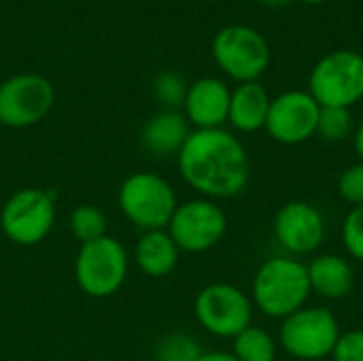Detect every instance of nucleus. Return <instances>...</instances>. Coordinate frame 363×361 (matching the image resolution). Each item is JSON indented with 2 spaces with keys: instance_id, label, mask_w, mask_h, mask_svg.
Segmentation results:
<instances>
[{
  "instance_id": "nucleus-20",
  "label": "nucleus",
  "mask_w": 363,
  "mask_h": 361,
  "mask_svg": "<svg viewBox=\"0 0 363 361\" xmlns=\"http://www.w3.org/2000/svg\"><path fill=\"white\" fill-rule=\"evenodd\" d=\"M106 215L94 204H81L70 215V232L83 245L106 236Z\"/></svg>"
},
{
  "instance_id": "nucleus-30",
  "label": "nucleus",
  "mask_w": 363,
  "mask_h": 361,
  "mask_svg": "<svg viewBox=\"0 0 363 361\" xmlns=\"http://www.w3.org/2000/svg\"><path fill=\"white\" fill-rule=\"evenodd\" d=\"M300 2H304V4H321L325 0H300Z\"/></svg>"
},
{
  "instance_id": "nucleus-12",
  "label": "nucleus",
  "mask_w": 363,
  "mask_h": 361,
  "mask_svg": "<svg viewBox=\"0 0 363 361\" xmlns=\"http://www.w3.org/2000/svg\"><path fill=\"white\" fill-rule=\"evenodd\" d=\"M272 234L277 245L289 257H304L319 251L325 240L328 226L323 213L304 200H291L283 204L272 221Z\"/></svg>"
},
{
  "instance_id": "nucleus-26",
  "label": "nucleus",
  "mask_w": 363,
  "mask_h": 361,
  "mask_svg": "<svg viewBox=\"0 0 363 361\" xmlns=\"http://www.w3.org/2000/svg\"><path fill=\"white\" fill-rule=\"evenodd\" d=\"M334 361H363V330H349L342 332L336 349L332 353Z\"/></svg>"
},
{
  "instance_id": "nucleus-16",
  "label": "nucleus",
  "mask_w": 363,
  "mask_h": 361,
  "mask_svg": "<svg viewBox=\"0 0 363 361\" xmlns=\"http://www.w3.org/2000/svg\"><path fill=\"white\" fill-rule=\"evenodd\" d=\"M306 268L313 294L328 300H342L353 291L355 272L347 257L336 253H321L315 255Z\"/></svg>"
},
{
  "instance_id": "nucleus-25",
  "label": "nucleus",
  "mask_w": 363,
  "mask_h": 361,
  "mask_svg": "<svg viewBox=\"0 0 363 361\" xmlns=\"http://www.w3.org/2000/svg\"><path fill=\"white\" fill-rule=\"evenodd\" d=\"M338 194L351 206H363V162L347 166L338 177Z\"/></svg>"
},
{
  "instance_id": "nucleus-23",
  "label": "nucleus",
  "mask_w": 363,
  "mask_h": 361,
  "mask_svg": "<svg viewBox=\"0 0 363 361\" xmlns=\"http://www.w3.org/2000/svg\"><path fill=\"white\" fill-rule=\"evenodd\" d=\"M187 87L189 85L185 83V79L179 72H172V70H166V72L157 74V79L153 83L155 98L164 106H168V111H174L177 106H181L185 102Z\"/></svg>"
},
{
  "instance_id": "nucleus-17",
  "label": "nucleus",
  "mask_w": 363,
  "mask_h": 361,
  "mask_svg": "<svg viewBox=\"0 0 363 361\" xmlns=\"http://www.w3.org/2000/svg\"><path fill=\"white\" fill-rule=\"evenodd\" d=\"M189 134L191 128L185 115L177 111H162L145 123L140 140L149 153L157 157H168L179 155Z\"/></svg>"
},
{
  "instance_id": "nucleus-7",
  "label": "nucleus",
  "mask_w": 363,
  "mask_h": 361,
  "mask_svg": "<svg viewBox=\"0 0 363 361\" xmlns=\"http://www.w3.org/2000/svg\"><path fill=\"white\" fill-rule=\"evenodd\" d=\"M213 57L217 66L236 83L259 81L270 66V45L255 28L232 23L213 38Z\"/></svg>"
},
{
  "instance_id": "nucleus-28",
  "label": "nucleus",
  "mask_w": 363,
  "mask_h": 361,
  "mask_svg": "<svg viewBox=\"0 0 363 361\" xmlns=\"http://www.w3.org/2000/svg\"><path fill=\"white\" fill-rule=\"evenodd\" d=\"M353 147L355 153L359 157V162H363V117L355 123V132H353Z\"/></svg>"
},
{
  "instance_id": "nucleus-5",
  "label": "nucleus",
  "mask_w": 363,
  "mask_h": 361,
  "mask_svg": "<svg viewBox=\"0 0 363 361\" xmlns=\"http://www.w3.org/2000/svg\"><path fill=\"white\" fill-rule=\"evenodd\" d=\"M130 260L119 240L102 236L79 247L74 260V281L89 298L115 296L128 279Z\"/></svg>"
},
{
  "instance_id": "nucleus-9",
  "label": "nucleus",
  "mask_w": 363,
  "mask_h": 361,
  "mask_svg": "<svg viewBox=\"0 0 363 361\" xmlns=\"http://www.w3.org/2000/svg\"><path fill=\"white\" fill-rule=\"evenodd\" d=\"M55 221V202L49 191L23 187L15 191L0 211L2 234L19 245L34 247L45 240Z\"/></svg>"
},
{
  "instance_id": "nucleus-29",
  "label": "nucleus",
  "mask_w": 363,
  "mask_h": 361,
  "mask_svg": "<svg viewBox=\"0 0 363 361\" xmlns=\"http://www.w3.org/2000/svg\"><path fill=\"white\" fill-rule=\"evenodd\" d=\"M257 2H262V4H266V6H272V9H279V6L289 4L291 0H257Z\"/></svg>"
},
{
  "instance_id": "nucleus-8",
  "label": "nucleus",
  "mask_w": 363,
  "mask_h": 361,
  "mask_svg": "<svg viewBox=\"0 0 363 361\" xmlns=\"http://www.w3.org/2000/svg\"><path fill=\"white\" fill-rule=\"evenodd\" d=\"M253 302L236 285L211 283L202 287L194 300L196 321L204 332L217 338H236L253 326Z\"/></svg>"
},
{
  "instance_id": "nucleus-2",
  "label": "nucleus",
  "mask_w": 363,
  "mask_h": 361,
  "mask_svg": "<svg viewBox=\"0 0 363 361\" xmlns=\"http://www.w3.org/2000/svg\"><path fill=\"white\" fill-rule=\"evenodd\" d=\"M311 294L313 289L306 264L289 255L266 260L257 268L251 285L253 306L266 317L281 321L306 306Z\"/></svg>"
},
{
  "instance_id": "nucleus-24",
  "label": "nucleus",
  "mask_w": 363,
  "mask_h": 361,
  "mask_svg": "<svg viewBox=\"0 0 363 361\" xmlns=\"http://www.w3.org/2000/svg\"><path fill=\"white\" fill-rule=\"evenodd\" d=\"M340 240L349 257L363 262V206H355L347 213L340 228Z\"/></svg>"
},
{
  "instance_id": "nucleus-3",
  "label": "nucleus",
  "mask_w": 363,
  "mask_h": 361,
  "mask_svg": "<svg viewBox=\"0 0 363 361\" xmlns=\"http://www.w3.org/2000/svg\"><path fill=\"white\" fill-rule=\"evenodd\" d=\"M117 200L125 219L143 232L166 230L179 206L172 185L155 172H134L125 177Z\"/></svg>"
},
{
  "instance_id": "nucleus-1",
  "label": "nucleus",
  "mask_w": 363,
  "mask_h": 361,
  "mask_svg": "<svg viewBox=\"0 0 363 361\" xmlns=\"http://www.w3.org/2000/svg\"><path fill=\"white\" fill-rule=\"evenodd\" d=\"M183 181L208 200H228L249 185L251 162L245 145L225 128L191 130L177 155Z\"/></svg>"
},
{
  "instance_id": "nucleus-22",
  "label": "nucleus",
  "mask_w": 363,
  "mask_h": 361,
  "mask_svg": "<svg viewBox=\"0 0 363 361\" xmlns=\"http://www.w3.org/2000/svg\"><path fill=\"white\" fill-rule=\"evenodd\" d=\"M200 343L185 332H170L160 338L155 347V361H198L202 357Z\"/></svg>"
},
{
  "instance_id": "nucleus-18",
  "label": "nucleus",
  "mask_w": 363,
  "mask_h": 361,
  "mask_svg": "<svg viewBox=\"0 0 363 361\" xmlns=\"http://www.w3.org/2000/svg\"><path fill=\"white\" fill-rule=\"evenodd\" d=\"M181 249L170 238L168 230H149L143 232L134 247L136 266L143 274L151 279L168 277L179 264Z\"/></svg>"
},
{
  "instance_id": "nucleus-27",
  "label": "nucleus",
  "mask_w": 363,
  "mask_h": 361,
  "mask_svg": "<svg viewBox=\"0 0 363 361\" xmlns=\"http://www.w3.org/2000/svg\"><path fill=\"white\" fill-rule=\"evenodd\" d=\"M198 361H238L232 351H204Z\"/></svg>"
},
{
  "instance_id": "nucleus-19",
  "label": "nucleus",
  "mask_w": 363,
  "mask_h": 361,
  "mask_svg": "<svg viewBox=\"0 0 363 361\" xmlns=\"http://www.w3.org/2000/svg\"><path fill=\"white\" fill-rule=\"evenodd\" d=\"M232 340V353L238 361H277L279 345L264 328L249 326Z\"/></svg>"
},
{
  "instance_id": "nucleus-13",
  "label": "nucleus",
  "mask_w": 363,
  "mask_h": 361,
  "mask_svg": "<svg viewBox=\"0 0 363 361\" xmlns=\"http://www.w3.org/2000/svg\"><path fill=\"white\" fill-rule=\"evenodd\" d=\"M321 106L306 89H289L272 98L266 132L281 145H302L317 134Z\"/></svg>"
},
{
  "instance_id": "nucleus-14",
  "label": "nucleus",
  "mask_w": 363,
  "mask_h": 361,
  "mask_svg": "<svg viewBox=\"0 0 363 361\" xmlns=\"http://www.w3.org/2000/svg\"><path fill=\"white\" fill-rule=\"evenodd\" d=\"M232 89L225 81L215 77H202L187 87L185 96V117L196 130L223 128L228 123Z\"/></svg>"
},
{
  "instance_id": "nucleus-21",
  "label": "nucleus",
  "mask_w": 363,
  "mask_h": 361,
  "mask_svg": "<svg viewBox=\"0 0 363 361\" xmlns=\"http://www.w3.org/2000/svg\"><path fill=\"white\" fill-rule=\"evenodd\" d=\"M355 132V119L351 115V109H334V106H321L319 123H317V136L325 143H342Z\"/></svg>"
},
{
  "instance_id": "nucleus-6",
  "label": "nucleus",
  "mask_w": 363,
  "mask_h": 361,
  "mask_svg": "<svg viewBox=\"0 0 363 361\" xmlns=\"http://www.w3.org/2000/svg\"><path fill=\"white\" fill-rule=\"evenodd\" d=\"M306 91L319 106H355L363 100V55L349 49L323 55L311 72Z\"/></svg>"
},
{
  "instance_id": "nucleus-4",
  "label": "nucleus",
  "mask_w": 363,
  "mask_h": 361,
  "mask_svg": "<svg viewBox=\"0 0 363 361\" xmlns=\"http://www.w3.org/2000/svg\"><path fill=\"white\" fill-rule=\"evenodd\" d=\"M340 334V323L330 309L306 304L281 321L279 343L294 360L321 361L332 357Z\"/></svg>"
},
{
  "instance_id": "nucleus-10",
  "label": "nucleus",
  "mask_w": 363,
  "mask_h": 361,
  "mask_svg": "<svg viewBox=\"0 0 363 361\" xmlns=\"http://www.w3.org/2000/svg\"><path fill=\"white\" fill-rule=\"evenodd\" d=\"M166 230L181 251L204 253L223 240L228 215L215 200L194 198L177 206Z\"/></svg>"
},
{
  "instance_id": "nucleus-15",
  "label": "nucleus",
  "mask_w": 363,
  "mask_h": 361,
  "mask_svg": "<svg viewBox=\"0 0 363 361\" xmlns=\"http://www.w3.org/2000/svg\"><path fill=\"white\" fill-rule=\"evenodd\" d=\"M270 102L272 98L259 81L238 83L230 96L228 123L242 134H255L266 128Z\"/></svg>"
},
{
  "instance_id": "nucleus-11",
  "label": "nucleus",
  "mask_w": 363,
  "mask_h": 361,
  "mask_svg": "<svg viewBox=\"0 0 363 361\" xmlns=\"http://www.w3.org/2000/svg\"><path fill=\"white\" fill-rule=\"evenodd\" d=\"M55 102V89L49 79L34 72H23L6 79L0 85V123L13 130H23L43 121Z\"/></svg>"
}]
</instances>
